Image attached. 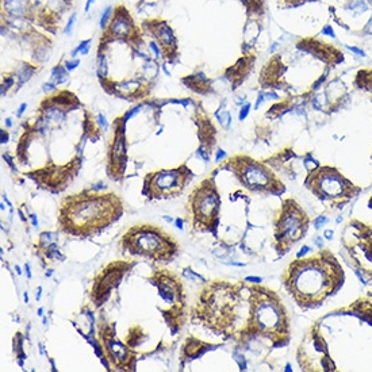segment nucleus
Listing matches in <instances>:
<instances>
[{"label":"nucleus","mask_w":372,"mask_h":372,"mask_svg":"<svg viewBox=\"0 0 372 372\" xmlns=\"http://www.w3.org/2000/svg\"><path fill=\"white\" fill-rule=\"evenodd\" d=\"M250 290L252 285L225 280L207 284L192 307L191 321L226 338L249 341Z\"/></svg>","instance_id":"1"},{"label":"nucleus","mask_w":372,"mask_h":372,"mask_svg":"<svg viewBox=\"0 0 372 372\" xmlns=\"http://www.w3.org/2000/svg\"><path fill=\"white\" fill-rule=\"evenodd\" d=\"M122 214L123 202L118 195L91 188L62 199L57 222L62 233L87 238L108 228Z\"/></svg>","instance_id":"2"},{"label":"nucleus","mask_w":372,"mask_h":372,"mask_svg":"<svg viewBox=\"0 0 372 372\" xmlns=\"http://www.w3.org/2000/svg\"><path fill=\"white\" fill-rule=\"evenodd\" d=\"M342 268L330 252L296 257L284 273V287L302 307H314L342 284Z\"/></svg>","instance_id":"3"},{"label":"nucleus","mask_w":372,"mask_h":372,"mask_svg":"<svg viewBox=\"0 0 372 372\" xmlns=\"http://www.w3.org/2000/svg\"><path fill=\"white\" fill-rule=\"evenodd\" d=\"M257 336L269 338L273 346L279 348L287 344L290 326L287 310L277 294L267 287L252 285L248 340Z\"/></svg>","instance_id":"4"},{"label":"nucleus","mask_w":372,"mask_h":372,"mask_svg":"<svg viewBox=\"0 0 372 372\" xmlns=\"http://www.w3.org/2000/svg\"><path fill=\"white\" fill-rule=\"evenodd\" d=\"M119 248L133 256L150 258L158 263H169L179 253V244L167 232L150 223L134 225L126 230Z\"/></svg>","instance_id":"5"},{"label":"nucleus","mask_w":372,"mask_h":372,"mask_svg":"<svg viewBox=\"0 0 372 372\" xmlns=\"http://www.w3.org/2000/svg\"><path fill=\"white\" fill-rule=\"evenodd\" d=\"M149 281L157 288L167 308L161 311L172 334L181 330L186 322V292L181 280L168 269H154Z\"/></svg>","instance_id":"6"},{"label":"nucleus","mask_w":372,"mask_h":372,"mask_svg":"<svg viewBox=\"0 0 372 372\" xmlns=\"http://www.w3.org/2000/svg\"><path fill=\"white\" fill-rule=\"evenodd\" d=\"M187 209L191 226L195 232L215 230L221 213V195L214 177H207L192 190L188 196Z\"/></svg>","instance_id":"7"},{"label":"nucleus","mask_w":372,"mask_h":372,"mask_svg":"<svg viewBox=\"0 0 372 372\" xmlns=\"http://www.w3.org/2000/svg\"><path fill=\"white\" fill-rule=\"evenodd\" d=\"M307 214L294 199H285L275 218V246L280 253H284L298 242L307 232Z\"/></svg>","instance_id":"8"},{"label":"nucleus","mask_w":372,"mask_h":372,"mask_svg":"<svg viewBox=\"0 0 372 372\" xmlns=\"http://www.w3.org/2000/svg\"><path fill=\"white\" fill-rule=\"evenodd\" d=\"M228 167L234 172L238 181L250 191L281 194L285 190L277 176L267 165L246 156H234L228 161Z\"/></svg>","instance_id":"9"},{"label":"nucleus","mask_w":372,"mask_h":372,"mask_svg":"<svg viewBox=\"0 0 372 372\" xmlns=\"http://www.w3.org/2000/svg\"><path fill=\"white\" fill-rule=\"evenodd\" d=\"M194 177L187 165L150 172L144 177L142 195L149 199H171L179 195Z\"/></svg>","instance_id":"10"},{"label":"nucleus","mask_w":372,"mask_h":372,"mask_svg":"<svg viewBox=\"0 0 372 372\" xmlns=\"http://www.w3.org/2000/svg\"><path fill=\"white\" fill-rule=\"evenodd\" d=\"M306 187L317 198L336 202L348 200L357 188L334 168L323 167L311 172L306 179Z\"/></svg>","instance_id":"11"},{"label":"nucleus","mask_w":372,"mask_h":372,"mask_svg":"<svg viewBox=\"0 0 372 372\" xmlns=\"http://www.w3.org/2000/svg\"><path fill=\"white\" fill-rule=\"evenodd\" d=\"M99 341L101 345V352H103V357H100L101 360L107 359L114 370H122V371L135 370L137 353L130 345L123 344L118 338V336L115 333L114 323H110V322H106L104 319H100Z\"/></svg>","instance_id":"12"},{"label":"nucleus","mask_w":372,"mask_h":372,"mask_svg":"<svg viewBox=\"0 0 372 372\" xmlns=\"http://www.w3.org/2000/svg\"><path fill=\"white\" fill-rule=\"evenodd\" d=\"M134 265L133 261H112L107 264L93 279L91 288V300L99 307L110 296L111 291L120 283L125 273L129 272Z\"/></svg>","instance_id":"13"},{"label":"nucleus","mask_w":372,"mask_h":372,"mask_svg":"<svg viewBox=\"0 0 372 372\" xmlns=\"http://www.w3.org/2000/svg\"><path fill=\"white\" fill-rule=\"evenodd\" d=\"M125 123L126 120L120 118L119 126L114 131V141L111 142V148L108 152L107 158V176L114 181H120L126 171V142H125Z\"/></svg>","instance_id":"14"},{"label":"nucleus","mask_w":372,"mask_h":372,"mask_svg":"<svg viewBox=\"0 0 372 372\" xmlns=\"http://www.w3.org/2000/svg\"><path fill=\"white\" fill-rule=\"evenodd\" d=\"M133 23L130 16L127 15L126 10L123 8V12H116L115 18L112 19L111 26H110V33L115 37H127L131 34Z\"/></svg>","instance_id":"15"},{"label":"nucleus","mask_w":372,"mask_h":372,"mask_svg":"<svg viewBox=\"0 0 372 372\" xmlns=\"http://www.w3.org/2000/svg\"><path fill=\"white\" fill-rule=\"evenodd\" d=\"M156 35H157V40L165 46V48H175L176 45V37L173 34V31L169 29V26L165 22L158 23L156 26Z\"/></svg>","instance_id":"16"},{"label":"nucleus","mask_w":372,"mask_h":372,"mask_svg":"<svg viewBox=\"0 0 372 372\" xmlns=\"http://www.w3.org/2000/svg\"><path fill=\"white\" fill-rule=\"evenodd\" d=\"M27 0H4V8L12 16H22L26 12Z\"/></svg>","instance_id":"17"},{"label":"nucleus","mask_w":372,"mask_h":372,"mask_svg":"<svg viewBox=\"0 0 372 372\" xmlns=\"http://www.w3.org/2000/svg\"><path fill=\"white\" fill-rule=\"evenodd\" d=\"M52 80L54 84H62L68 80V69L62 65H56L52 70Z\"/></svg>","instance_id":"18"},{"label":"nucleus","mask_w":372,"mask_h":372,"mask_svg":"<svg viewBox=\"0 0 372 372\" xmlns=\"http://www.w3.org/2000/svg\"><path fill=\"white\" fill-rule=\"evenodd\" d=\"M34 70H35V68L30 66L29 64H23L22 68L18 70V76H16L18 79H19V85H23L26 81H29L30 77H31V74L34 73Z\"/></svg>","instance_id":"19"},{"label":"nucleus","mask_w":372,"mask_h":372,"mask_svg":"<svg viewBox=\"0 0 372 372\" xmlns=\"http://www.w3.org/2000/svg\"><path fill=\"white\" fill-rule=\"evenodd\" d=\"M112 14V7L111 6H107L106 8L103 10V12H101V16H100V22H99V26L101 29H106V26H107V23L110 21V16H111Z\"/></svg>","instance_id":"20"},{"label":"nucleus","mask_w":372,"mask_h":372,"mask_svg":"<svg viewBox=\"0 0 372 372\" xmlns=\"http://www.w3.org/2000/svg\"><path fill=\"white\" fill-rule=\"evenodd\" d=\"M183 275L187 277V279H190V280H192V281H196V283H205V279H203L202 276H199V275H196L192 269H190V268H184V271H183Z\"/></svg>","instance_id":"21"},{"label":"nucleus","mask_w":372,"mask_h":372,"mask_svg":"<svg viewBox=\"0 0 372 372\" xmlns=\"http://www.w3.org/2000/svg\"><path fill=\"white\" fill-rule=\"evenodd\" d=\"M89 44H91V40H84V41H81L80 44L77 45L76 48H74V49L72 50V53H70V56H72V57H76L77 54H79V53H81L84 49H87L88 46H89Z\"/></svg>","instance_id":"22"},{"label":"nucleus","mask_w":372,"mask_h":372,"mask_svg":"<svg viewBox=\"0 0 372 372\" xmlns=\"http://www.w3.org/2000/svg\"><path fill=\"white\" fill-rule=\"evenodd\" d=\"M217 115H218V118H219V122H221V125L225 129H228L229 127V123H230V120H232V116H230V114L228 111H223V112H221V115L218 114L217 112Z\"/></svg>","instance_id":"23"},{"label":"nucleus","mask_w":372,"mask_h":372,"mask_svg":"<svg viewBox=\"0 0 372 372\" xmlns=\"http://www.w3.org/2000/svg\"><path fill=\"white\" fill-rule=\"evenodd\" d=\"M74 22H76V12H73L72 15H70L69 19H68V22H66V26H65V29H64V34L65 35H70V34H72V29H73V26H74Z\"/></svg>","instance_id":"24"},{"label":"nucleus","mask_w":372,"mask_h":372,"mask_svg":"<svg viewBox=\"0 0 372 372\" xmlns=\"http://www.w3.org/2000/svg\"><path fill=\"white\" fill-rule=\"evenodd\" d=\"M149 48H150V50L153 52L156 60H160V58H161V50H160V46L156 44V42H150V44H149Z\"/></svg>","instance_id":"25"},{"label":"nucleus","mask_w":372,"mask_h":372,"mask_svg":"<svg viewBox=\"0 0 372 372\" xmlns=\"http://www.w3.org/2000/svg\"><path fill=\"white\" fill-rule=\"evenodd\" d=\"M249 110H250V104H245V106H242V108L240 110V115H238V118H240V120H244L246 116H248V114H249Z\"/></svg>","instance_id":"26"},{"label":"nucleus","mask_w":372,"mask_h":372,"mask_svg":"<svg viewBox=\"0 0 372 372\" xmlns=\"http://www.w3.org/2000/svg\"><path fill=\"white\" fill-rule=\"evenodd\" d=\"M80 65V60H73V61H66L65 62V68L68 70H73Z\"/></svg>","instance_id":"27"},{"label":"nucleus","mask_w":372,"mask_h":372,"mask_svg":"<svg viewBox=\"0 0 372 372\" xmlns=\"http://www.w3.org/2000/svg\"><path fill=\"white\" fill-rule=\"evenodd\" d=\"M97 122H99L100 127L103 129V130H107V129H108V123H107V120H106V118H104V115H103V114H99V115H97Z\"/></svg>","instance_id":"28"},{"label":"nucleus","mask_w":372,"mask_h":372,"mask_svg":"<svg viewBox=\"0 0 372 372\" xmlns=\"http://www.w3.org/2000/svg\"><path fill=\"white\" fill-rule=\"evenodd\" d=\"M0 142L2 144L8 142V133H7L6 130H0Z\"/></svg>","instance_id":"29"},{"label":"nucleus","mask_w":372,"mask_h":372,"mask_svg":"<svg viewBox=\"0 0 372 372\" xmlns=\"http://www.w3.org/2000/svg\"><path fill=\"white\" fill-rule=\"evenodd\" d=\"M44 91H45V92L56 91V84H52V83H46V84H44Z\"/></svg>","instance_id":"30"},{"label":"nucleus","mask_w":372,"mask_h":372,"mask_svg":"<svg viewBox=\"0 0 372 372\" xmlns=\"http://www.w3.org/2000/svg\"><path fill=\"white\" fill-rule=\"evenodd\" d=\"M26 108H27V104H26V103H22V104H21V107H19V110H18V112H16V116H19V118H21L22 114L25 112V110H26Z\"/></svg>","instance_id":"31"},{"label":"nucleus","mask_w":372,"mask_h":372,"mask_svg":"<svg viewBox=\"0 0 372 372\" xmlns=\"http://www.w3.org/2000/svg\"><path fill=\"white\" fill-rule=\"evenodd\" d=\"M325 222H327V219L325 218V217H319V218L315 221V226H317V228H321V225H322V223H325Z\"/></svg>","instance_id":"32"},{"label":"nucleus","mask_w":372,"mask_h":372,"mask_svg":"<svg viewBox=\"0 0 372 372\" xmlns=\"http://www.w3.org/2000/svg\"><path fill=\"white\" fill-rule=\"evenodd\" d=\"M323 34H329V35H332V37H334V33H333V30H332V27H330V26H325Z\"/></svg>","instance_id":"33"},{"label":"nucleus","mask_w":372,"mask_h":372,"mask_svg":"<svg viewBox=\"0 0 372 372\" xmlns=\"http://www.w3.org/2000/svg\"><path fill=\"white\" fill-rule=\"evenodd\" d=\"M348 49L352 50V52H355V53H357V54H360V56H364V52H363V50H360V49H357V48H353V46H348Z\"/></svg>","instance_id":"34"},{"label":"nucleus","mask_w":372,"mask_h":372,"mask_svg":"<svg viewBox=\"0 0 372 372\" xmlns=\"http://www.w3.org/2000/svg\"><path fill=\"white\" fill-rule=\"evenodd\" d=\"M245 281H252V283H258V281H261V279H260V277H252V276H249V277H246V279H245Z\"/></svg>","instance_id":"35"},{"label":"nucleus","mask_w":372,"mask_h":372,"mask_svg":"<svg viewBox=\"0 0 372 372\" xmlns=\"http://www.w3.org/2000/svg\"><path fill=\"white\" fill-rule=\"evenodd\" d=\"M223 157H225V152H223L222 149H219L218 153H217V158H215V160H217V161H219V160L223 158Z\"/></svg>","instance_id":"36"},{"label":"nucleus","mask_w":372,"mask_h":372,"mask_svg":"<svg viewBox=\"0 0 372 372\" xmlns=\"http://www.w3.org/2000/svg\"><path fill=\"white\" fill-rule=\"evenodd\" d=\"M306 252H308V246H303L302 250H300V252L296 254V257H303V254L306 253Z\"/></svg>","instance_id":"37"},{"label":"nucleus","mask_w":372,"mask_h":372,"mask_svg":"<svg viewBox=\"0 0 372 372\" xmlns=\"http://www.w3.org/2000/svg\"><path fill=\"white\" fill-rule=\"evenodd\" d=\"M41 291H42V287L40 285V287H38V290H37V292H35V299H37V300H40V299H41Z\"/></svg>","instance_id":"38"},{"label":"nucleus","mask_w":372,"mask_h":372,"mask_svg":"<svg viewBox=\"0 0 372 372\" xmlns=\"http://www.w3.org/2000/svg\"><path fill=\"white\" fill-rule=\"evenodd\" d=\"M93 2H95V0H87V3H85V12H88L89 11V7H91V4Z\"/></svg>","instance_id":"39"},{"label":"nucleus","mask_w":372,"mask_h":372,"mask_svg":"<svg viewBox=\"0 0 372 372\" xmlns=\"http://www.w3.org/2000/svg\"><path fill=\"white\" fill-rule=\"evenodd\" d=\"M176 226H177L180 230H183V221L181 219H176Z\"/></svg>","instance_id":"40"},{"label":"nucleus","mask_w":372,"mask_h":372,"mask_svg":"<svg viewBox=\"0 0 372 372\" xmlns=\"http://www.w3.org/2000/svg\"><path fill=\"white\" fill-rule=\"evenodd\" d=\"M263 100H264V95H263V93H260V96H258V100H257V103H256V108L258 107V106H260V103H261Z\"/></svg>","instance_id":"41"},{"label":"nucleus","mask_w":372,"mask_h":372,"mask_svg":"<svg viewBox=\"0 0 372 372\" xmlns=\"http://www.w3.org/2000/svg\"><path fill=\"white\" fill-rule=\"evenodd\" d=\"M11 125H12V122H11V118H7L6 119V126L7 127H11Z\"/></svg>","instance_id":"42"},{"label":"nucleus","mask_w":372,"mask_h":372,"mask_svg":"<svg viewBox=\"0 0 372 372\" xmlns=\"http://www.w3.org/2000/svg\"><path fill=\"white\" fill-rule=\"evenodd\" d=\"M325 236H326L327 238H329V237H332V236H333V232H326V233H325Z\"/></svg>","instance_id":"43"},{"label":"nucleus","mask_w":372,"mask_h":372,"mask_svg":"<svg viewBox=\"0 0 372 372\" xmlns=\"http://www.w3.org/2000/svg\"><path fill=\"white\" fill-rule=\"evenodd\" d=\"M25 302L29 303V295H27V292H25Z\"/></svg>","instance_id":"44"},{"label":"nucleus","mask_w":372,"mask_h":372,"mask_svg":"<svg viewBox=\"0 0 372 372\" xmlns=\"http://www.w3.org/2000/svg\"><path fill=\"white\" fill-rule=\"evenodd\" d=\"M42 311H44V308H40V310H38V315H42Z\"/></svg>","instance_id":"45"}]
</instances>
